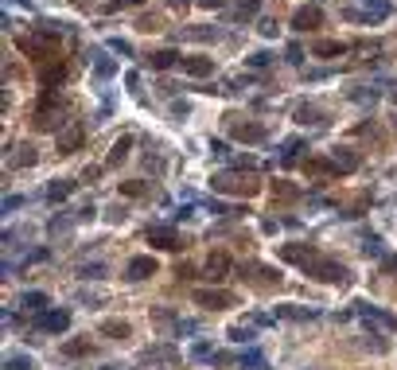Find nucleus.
I'll use <instances>...</instances> for the list:
<instances>
[{
	"label": "nucleus",
	"mask_w": 397,
	"mask_h": 370,
	"mask_svg": "<svg viewBox=\"0 0 397 370\" xmlns=\"http://www.w3.org/2000/svg\"><path fill=\"white\" fill-rule=\"evenodd\" d=\"M59 36H62V24H39V27H27L16 43H20V51H24L27 59L51 62L55 59V47H59Z\"/></svg>",
	"instance_id": "nucleus-1"
},
{
	"label": "nucleus",
	"mask_w": 397,
	"mask_h": 370,
	"mask_svg": "<svg viewBox=\"0 0 397 370\" xmlns=\"http://www.w3.org/2000/svg\"><path fill=\"white\" fill-rule=\"evenodd\" d=\"M210 192L215 195H241V199H250V195L261 192V179H257V172H218V176H210Z\"/></svg>",
	"instance_id": "nucleus-2"
},
{
	"label": "nucleus",
	"mask_w": 397,
	"mask_h": 370,
	"mask_svg": "<svg viewBox=\"0 0 397 370\" xmlns=\"http://www.w3.org/2000/svg\"><path fill=\"white\" fill-rule=\"evenodd\" d=\"M304 273L315 277V281H324V285H347L350 281V269L335 257H324V253H315L312 262L304 265Z\"/></svg>",
	"instance_id": "nucleus-3"
},
{
	"label": "nucleus",
	"mask_w": 397,
	"mask_h": 370,
	"mask_svg": "<svg viewBox=\"0 0 397 370\" xmlns=\"http://www.w3.org/2000/svg\"><path fill=\"white\" fill-rule=\"evenodd\" d=\"M226 129L234 141H245V144H261L265 137H269V129L265 125H257V121H245L238 117V113H226Z\"/></svg>",
	"instance_id": "nucleus-4"
},
{
	"label": "nucleus",
	"mask_w": 397,
	"mask_h": 370,
	"mask_svg": "<svg viewBox=\"0 0 397 370\" xmlns=\"http://www.w3.org/2000/svg\"><path fill=\"white\" fill-rule=\"evenodd\" d=\"M62 102H59V94L51 90L47 97H43V106L36 109V129H43V132H59V125H62Z\"/></svg>",
	"instance_id": "nucleus-5"
},
{
	"label": "nucleus",
	"mask_w": 397,
	"mask_h": 370,
	"mask_svg": "<svg viewBox=\"0 0 397 370\" xmlns=\"http://www.w3.org/2000/svg\"><path fill=\"white\" fill-rule=\"evenodd\" d=\"M195 304L210 308V312H222V308H238V297L226 292V288H195Z\"/></svg>",
	"instance_id": "nucleus-6"
},
{
	"label": "nucleus",
	"mask_w": 397,
	"mask_h": 370,
	"mask_svg": "<svg viewBox=\"0 0 397 370\" xmlns=\"http://www.w3.org/2000/svg\"><path fill=\"white\" fill-rule=\"evenodd\" d=\"M176 347H168V343H160V347H152V351H145V355L136 358V370H164V367H176Z\"/></svg>",
	"instance_id": "nucleus-7"
},
{
	"label": "nucleus",
	"mask_w": 397,
	"mask_h": 370,
	"mask_svg": "<svg viewBox=\"0 0 397 370\" xmlns=\"http://www.w3.org/2000/svg\"><path fill=\"white\" fill-rule=\"evenodd\" d=\"M82 141H86L82 121H67V125L59 129V156H71V152H78V148H82Z\"/></svg>",
	"instance_id": "nucleus-8"
},
{
	"label": "nucleus",
	"mask_w": 397,
	"mask_h": 370,
	"mask_svg": "<svg viewBox=\"0 0 397 370\" xmlns=\"http://www.w3.org/2000/svg\"><path fill=\"white\" fill-rule=\"evenodd\" d=\"M67 82V62L62 59H51V62H43V67H39V86H43V90H59V86Z\"/></svg>",
	"instance_id": "nucleus-9"
},
{
	"label": "nucleus",
	"mask_w": 397,
	"mask_h": 370,
	"mask_svg": "<svg viewBox=\"0 0 397 370\" xmlns=\"http://www.w3.org/2000/svg\"><path fill=\"white\" fill-rule=\"evenodd\" d=\"M385 12H389V4H385V0H378V4H366V8H343V16H347V20H354V24H378Z\"/></svg>",
	"instance_id": "nucleus-10"
},
{
	"label": "nucleus",
	"mask_w": 397,
	"mask_h": 370,
	"mask_svg": "<svg viewBox=\"0 0 397 370\" xmlns=\"http://www.w3.org/2000/svg\"><path fill=\"white\" fill-rule=\"evenodd\" d=\"M71 327V312L67 308H47V312H39V332H51V335H59Z\"/></svg>",
	"instance_id": "nucleus-11"
},
{
	"label": "nucleus",
	"mask_w": 397,
	"mask_h": 370,
	"mask_svg": "<svg viewBox=\"0 0 397 370\" xmlns=\"http://www.w3.org/2000/svg\"><path fill=\"white\" fill-rule=\"evenodd\" d=\"M241 277H257V285H265V288L280 285V269L261 265V262H245V265H241Z\"/></svg>",
	"instance_id": "nucleus-12"
},
{
	"label": "nucleus",
	"mask_w": 397,
	"mask_h": 370,
	"mask_svg": "<svg viewBox=\"0 0 397 370\" xmlns=\"http://www.w3.org/2000/svg\"><path fill=\"white\" fill-rule=\"evenodd\" d=\"M304 176L331 179V176H339V167H335V160H331V156H308V160H304Z\"/></svg>",
	"instance_id": "nucleus-13"
},
{
	"label": "nucleus",
	"mask_w": 397,
	"mask_h": 370,
	"mask_svg": "<svg viewBox=\"0 0 397 370\" xmlns=\"http://www.w3.org/2000/svg\"><path fill=\"white\" fill-rule=\"evenodd\" d=\"M148 246L176 253V250H180V234H176L171 227H148Z\"/></svg>",
	"instance_id": "nucleus-14"
},
{
	"label": "nucleus",
	"mask_w": 397,
	"mask_h": 370,
	"mask_svg": "<svg viewBox=\"0 0 397 370\" xmlns=\"http://www.w3.org/2000/svg\"><path fill=\"white\" fill-rule=\"evenodd\" d=\"M320 24H324V12H320L315 4H304V8L292 12V27H296V32H312V27H320Z\"/></svg>",
	"instance_id": "nucleus-15"
},
{
	"label": "nucleus",
	"mask_w": 397,
	"mask_h": 370,
	"mask_svg": "<svg viewBox=\"0 0 397 370\" xmlns=\"http://www.w3.org/2000/svg\"><path fill=\"white\" fill-rule=\"evenodd\" d=\"M230 269H234V265H230V257H226V253H210V257H206V265H203V273H206V281H210V285H218V281H226V277H230Z\"/></svg>",
	"instance_id": "nucleus-16"
},
{
	"label": "nucleus",
	"mask_w": 397,
	"mask_h": 370,
	"mask_svg": "<svg viewBox=\"0 0 397 370\" xmlns=\"http://www.w3.org/2000/svg\"><path fill=\"white\" fill-rule=\"evenodd\" d=\"M277 253H280V262H292V265H300V269L315 257V250L312 246H304V242H289V246H280Z\"/></svg>",
	"instance_id": "nucleus-17"
},
{
	"label": "nucleus",
	"mask_w": 397,
	"mask_h": 370,
	"mask_svg": "<svg viewBox=\"0 0 397 370\" xmlns=\"http://www.w3.org/2000/svg\"><path fill=\"white\" fill-rule=\"evenodd\" d=\"M183 74H191V78H210L215 74V59H206V55H183Z\"/></svg>",
	"instance_id": "nucleus-18"
},
{
	"label": "nucleus",
	"mask_w": 397,
	"mask_h": 370,
	"mask_svg": "<svg viewBox=\"0 0 397 370\" xmlns=\"http://www.w3.org/2000/svg\"><path fill=\"white\" fill-rule=\"evenodd\" d=\"M125 277L129 281H148V277H156V257H132L125 265Z\"/></svg>",
	"instance_id": "nucleus-19"
},
{
	"label": "nucleus",
	"mask_w": 397,
	"mask_h": 370,
	"mask_svg": "<svg viewBox=\"0 0 397 370\" xmlns=\"http://www.w3.org/2000/svg\"><path fill=\"white\" fill-rule=\"evenodd\" d=\"M354 308H359L362 316H366V320H374V323H378V327H385V332H394V327H397V320H394V316H389V312L374 308V304H366V300H359Z\"/></svg>",
	"instance_id": "nucleus-20"
},
{
	"label": "nucleus",
	"mask_w": 397,
	"mask_h": 370,
	"mask_svg": "<svg viewBox=\"0 0 397 370\" xmlns=\"http://www.w3.org/2000/svg\"><path fill=\"white\" fill-rule=\"evenodd\" d=\"M312 55L315 59H339V55H347V43H339V39H315Z\"/></svg>",
	"instance_id": "nucleus-21"
},
{
	"label": "nucleus",
	"mask_w": 397,
	"mask_h": 370,
	"mask_svg": "<svg viewBox=\"0 0 397 370\" xmlns=\"http://www.w3.org/2000/svg\"><path fill=\"white\" fill-rule=\"evenodd\" d=\"M59 351L67 358H82V355H94V343H90V335H74V339H67Z\"/></svg>",
	"instance_id": "nucleus-22"
},
{
	"label": "nucleus",
	"mask_w": 397,
	"mask_h": 370,
	"mask_svg": "<svg viewBox=\"0 0 397 370\" xmlns=\"http://www.w3.org/2000/svg\"><path fill=\"white\" fill-rule=\"evenodd\" d=\"M277 320H315L320 312L315 308H304V304H277V312H273Z\"/></svg>",
	"instance_id": "nucleus-23"
},
{
	"label": "nucleus",
	"mask_w": 397,
	"mask_h": 370,
	"mask_svg": "<svg viewBox=\"0 0 397 370\" xmlns=\"http://www.w3.org/2000/svg\"><path fill=\"white\" fill-rule=\"evenodd\" d=\"M148 62H152V71H171L176 62H183V55L180 51H171V47H164V51H152Z\"/></svg>",
	"instance_id": "nucleus-24"
},
{
	"label": "nucleus",
	"mask_w": 397,
	"mask_h": 370,
	"mask_svg": "<svg viewBox=\"0 0 397 370\" xmlns=\"http://www.w3.org/2000/svg\"><path fill=\"white\" fill-rule=\"evenodd\" d=\"M331 160H335L339 176H350V172H359V156H354V148H335V152H331Z\"/></svg>",
	"instance_id": "nucleus-25"
},
{
	"label": "nucleus",
	"mask_w": 397,
	"mask_h": 370,
	"mask_svg": "<svg viewBox=\"0 0 397 370\" xmlns=\"http://www.w3.org/2000/svg\"><path fill=\"white\" fill-rule=\"evenodd\" d=\"M129 152H132V137L125 132V137H117V141H113V148H109V160H106V164H109V167L125 164V160H129Z\"/></svg>",
	"instance_id": "nucleus-26"
},
{
	"label": "nucleus",
	"mask_w": 397,
	"mask_h": 370,
	"mask_svg": "<svg viewBox=\"0 0 397 370\" xmlns=\"http://www.w3.org/2000/svg\"><path fill=\"white\" fill-rule=\"evenodd\" d=\"M292 117L300 121V125H327V109H320V106H296Z\"/></svg>",
	"instance_id": "nucleus-27"
},
{
	"label": "nucleus",
	"mask_w": 397,
	"mask_h": 370,
	"mask_svg": "<svg viewBox=\"0 0 397 370\" xmlns=\"http://www.w3.org/2000/svg\"><path fill=\"white\" fill-rule=\"evenodd\" d=\"M101 335H109V339H129L132 323L129 320H101Z\"/></svg>",
	"instance_id": "nucleus-28"
},
{
	"label": "nucleus",
	"mask_w": 397,
	"mask_h": 370,
	"mask_svg": "<svg viewBox=\"0 0 397 370\" xmlns=\"http://www.w3.org/2000/svg\"><path fill=\"white\" fill-rule=\"evenodd\" d=\"M273 199H280V203H296V199H300V187L289 183V179H277V183H273Z\"/></svg>",
	"instance_id": "nucleus-29"
},
{
	"label": "nucleus",
	"mask_w": 397,
	"mask_h": 370,
	"mask_svg": "<svg viewBox=\"0 0 397 370\" xmlns=\"http://www.w3.org/2000/svg\"><path fill=\"white\" fill-rule=\"evenodd\" d=\"M20 308H27V312H47L51 300H47V292H24V297H20Z\"/></svg>",
	"instance_id": "nucleus-30"
},
{
	"label": "nucleus",
	"mask_w": 397,
	"mask_h": 370,
	"mask_svg": "<svg viewBox=\"0 0 397 370\" xmlns=\"http://www.w3.org/2000/svg\"><path fill=\"white\" fill-rule=\"evenodd\" d=\"M71 192H74V179H55V183L47 187V199H51V203H62Z\"/></svg>",
	"instance_id": "nucleus-31"
},
{
	"label": "nucleus",
	"mask_w": 397,
	"mask_h": 370,
	"mask_svg": "<svg viewBox=\"0 0 397 370\" xmlns=\"http://www.w3.org/2000/svg\"><path fill=\"white\" fill-rule=\"evenodd\" d=\"M8 164H12V167L36 164V148H32V144H20V148H16V156H8Z\"/></svg>",
	"instance_id": "nucleus-32"
},
{
	"label": "nucleus",
	"mask_w": 397,
	"mask_h": 370,
	"mask_svg": "<svg viewBox=\"0 0 397 370\" xmlns=\"http://www.w3.org/2000/svg\"><path fill=\"white\" fill-rule=\"evenodd\" d=\"M257 12H261V0H238V4H234V16H238V20H253Z\"/></svg>",
	"instance_id": "nucleus-33"
},
{
	"label": "nucleus",
	"mask_w": 397,
	"mask_h": 370,
	"mask_svg": "<svg viewBox=\"0 0 397 370\" xmlns=\"http://www.w3.org/2000/svg\"><path fill=\"white\" fill-rule=\"evenodd\" d=\"M4 370H36V358L32 355H8L4 358Z\"/></svg>",
	"instance_id": "nucleus-34"
},
{
	"label": "nucleus",
	"mask_w": 397,
	"mask_h": 370,
	"mask_svg": "<svg viewBox=\"0 0 397 370\" xmlns=\"http://www.w3.org/2000/svg\"><path fill=\"white\" fill-rule=\"evenodd\" d=\"M241 370H269V362L261 358V351H245L241 355Z\"/></svg>",
	"instance_id": "nucleus-35"
},
{
	"label": "nucleus",
	"mask_w": 397,
	"mask_h": 370,
	"mask_svg": "<svg viewBox=\"0 0 397 370\" xmlns=\"http://www.w3.org/2000/svg\"><path fill=\"white\" fill-rule=\"evenodd\" d=\"M183 36H187V39H199V43H206V39H218V27H183Z\"/></svg>",
	"instance_id": "nucleus-36"
},
{
	"label": "nucleus",
	"mask_w": 397,
	"mask_h": 370,
	"mask_svg": "<svg viewBox=\"0 0 397 370\" xmlns=\"http://www.w3.org/2000/svg\"><path fill=\"white\" fill-rule=\"evenodd\" d=\"M145 192H148L145 179H125L121 183V195H129V199H136V195H145Z\"/></svg>",
	"instance_id": "nucleus-37"
},
{
	"label": "nucleus",
	"mask_w": 397,
	"mask_h": 370,
	"mask_svg": "<svg viewBox=\"0 0 397 370\" xmlns=\"http://www.w3.org/2000/svg\"><path fill=\"white\" fill-rule=\"evenodd\" d=\"M90 59H94V71L101 74V78H109V74H113V62H109L101 51H97V55H90Z\"/></svg>",
	"instance_id": "nucleus-38"
},
{
	"label": "nucleus",
	"mask_w": 397,
	"mask_h": 370,
	"mask_svg": "<svg viewBox=\"0 0 397 370\" xmlns=\"http://www.w3.org/2000/svg\"><path fill=\"white\" fill-rule=\"evenodd\" d=\"M304 144L300 141H285V152H280V160H285V164H296V152H300Z\"/></svg>",
	"instance_id": "nucleus-39"
},
{
	"label": "nucleus",
	"mask_w": 397,
	"mask_h": 370,
	"mask_svg": "<svg viewBox=\"0 0 397 370\" xmlns=\"http://www.w3.org/2000/svg\"><path fill=\"white\" fill-rule=\"evenodd\" d=\"M136 4H145V0H109V4H106V12L113 16V12H121V8H136Z\"/></svg>",
	"instance_id": "nucleus-40"
},
{
	"label": "nucleus",
	"mask_w": 397,
	"mask_h": 370,
	"mask_svg": "<svg viewBox=\"0 0 397 370\" xmlns=\"http://www.w3.org/2000/svg\"><path fill=\"white\" fill-rule=\"evenodd\" d=\"M230 339L245 343V339H253V327H241V323H234V327H230Z\"/></svg>",
	"instance_id": "nucleus-41"
},
{
	"label": "nucleus",
	"mask_w": 397,
	"mask_h": 370,
	"mask_svg": "<svg viewBox=\"0 0 397 370\" xmlns=\"http://www.w3.org/2000/svg\"><path fill=\"white\" fill-rule=\"evenodd\" d=\"M141 32H160V16H141Z\"/></svg>",
	"instance_id": "nucleus-42"
},
{
	"label": "nucleus",
	"mask_w": 397,
	"mask_h": 370,
	"mask_svg": "<svg viewBox=\"0 0 397 370\" xmlns=\"http://www.w3.org/2000/svg\"><path fill=\"white\" fill-rule=\"evenodd\" d=\"M191 355H195V358H215V351H210V343H203V339H199V343L191 347Z\"/></svg>",
	"instance_id": "nucleus-43"
},
{
	"label": "nucleus",
	"mask_w": 397,
	"mask_h": 370,
	"mask_svg": "<svg viewBox=\"0 0 397 370\" xmlns=\"http://www.w3.org/2000/svg\"><path fill=\"white\" fill-rule=\"evenodd\" d=\"M145 167H148V172H164V160H160L156 152H148L145 156Z\"/></svg>",
	"instance_id": "nucleus-44"
},
{
	"label": "nucleus",
	"mask_w": 397,
	"mask_h": 370,
	"mask_svg": "<svg viewBox=\"0 0 397 370\" xmlns=\"http://www.w3.org/2000/svg\"><path fill=\"white\" fill-rule=\"evenodd\" d=\"M109 47L117 51V55H132V47L125 43V39H109Z\"/></svg>",
	"instance_id": "nucleus-45"
},
{
	"label": "nucleus",
	"mask_w": 397,
	"mask_h": 370,
	"mask_svg": "<svg viewBox=\"0 0 397 370\" xmlns=\"http://www.w3.org/2000/svg\"><path fill=\"white\" fill-rule=\"evenodd\" d=\"M269 59H273V55H265V51H257V55H250V67H269Z\"/></svg>",
	"instance_id": "nucleus-46"
},
{
	"label": "nucleus",
	"mask_w": 397,
	"mask_h": 370,
	"mask_svg": "<svg viewBox=\"0 0 397 370\" xmlns=\"http://www.w3.org/2000/svg\"><path fill=\"white\" fill-rule=\"evenodd\" d=\"M16 207H24V199H20V195H8V199H4V211H16Z\"/></svg>",
	"instance_id": "nucleus-47"
},
{
	"label": "nucleus",
	"mask_w": 397,
	"mask_h": 370,
	"mask_svg": "<svg viewBox=\"0 0 397 370\" xmlns=\"http://www.w3.org/2000/svg\"><path fill=\"white\" fill-rule=\"evenodd\" d=\"M261 36H277V24H273V20H261Z\"/></svg>",
	"instance_id": "nucleus-48"
},
{
	"label": "nucleus",
	"mask_w": 397,
	"mask_h": 370,
	"mask_svg": "<svg viewBox=\"0 0 397 370\" xmlns=\"http://www.w3.org/2000/svg\"><path fill=\"white\" fill-rule=\"evenodd\" d=\"M195 4H203V8H226V0H195Z\"/></svg>",
	"instance_id": "nucleus-49"
},
{
	"label": "nucleus",
	"mask_w": 397,
	"mask_h": 370,
	"mask_svg": "<svg viewBox=\"0 0 397 370\" xmlns=\"http://www.w3.org/2000/svg\"><path fill=\"white\" fill-rule=\"evenodd\" d=\"M187 4H191V0H168V8H176V12H183Z\"/></svg>",
	"instance_id": "nucleus-50"
},
{
	"label": "nucleus",
	"mask_w": 397,
	"mask_h": 370,
	"mask_svg": "<svg viewBox=\"0 0 397 370\" xmlns=\"http://www.w3.org/2000/svg\"><path fill=\"white\" fill-rule=\"evenodd\" d=\"M385 269H389V273H397V257H385Z\"/></svg>",
	"instance_id": "nucleus-51"
},
{
	"label": "nucleus",
	"mask_w": 397,
	"mask_h": 370,
	"mask_svg": "<svg viewBox=\"0 0 397 370\" xmlns=\"http://www.w3.org/2000/svg\"><path fill=\"white\" fill-rule=\"evenodd\" d=\"M394 102H397V94H394Z\"/></svg>",
	"instance_id": "nucleus-52"
}]
</instances>
